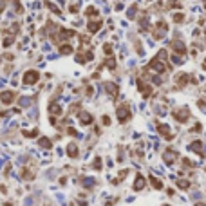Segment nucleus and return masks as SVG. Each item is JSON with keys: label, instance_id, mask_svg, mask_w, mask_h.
Listing matches in <instances>:
<instances>
[{"label": "nucleus", "instance_id": "nucleus-8", "mask_svg": "<svg viewBox=\"0 0 206 206\" xmlns=\"http://www.w3.org/2000/svg\"><path fill=\"white\" fill-rule=\"evenodd\" d=\"M143 186H145V177L138 176V179H136V183H134V190L138 192V190H141Z\"/></svg>", "mask_w": 206, "mask_h": 206}, {"label": "nucleus", "instance_id": "nucleus-11", "mask_svg": "<svg viewBox=\"0 0 206 206\" xmlns=\"http://www.w3.org/2000/svg\"><path fill=\"white\" fill-rule=\"evenodd\" d=\"M150 181H152V186H154L155 190H161V188H163V183L159 181V179H157V177L152 176V177H150Z\"/></svg>", "mask_w": 206, "mask_h": 206}, {"label": "nucleus", "instance_id": "nucleus-5", "mask_svg": "<svg viewBox=\"0 0 206 206\" xmlns=\"http://www.w3.org/2000/svg\"><path fill=\"white\" fill-rule=\"evenodd\" d=\"M172 47H174V51H176L177 54H184V52H186L184 44L183 42H179V40H174V42H172Z\"/></svg>", "mask_w": 206, "mask_h": 206}, {"label": "nucleus", "instance_id": "nucleus-12", "mask_svg": "<svg viewBox=\"0 0 206 206\" xmlns=\"http://www.w3.org/2000/svg\"><path fill=\"white\" fill-rule=\"evenodd\" d=\"M67 154L71 155V157H78V147H76V145H69Z\"/></svg>", "mask_w": 206, "mask_h": 206}, {"label": "nucleus", "instance_id": "nucleus-27", "mask_svg": "<svg viewBox=\"0 0 206 206\" xmlns=\"http://www.w3.org/2000/svg\"><path fill=\"white\" fill-rule=\"evenodd\" d=\"M165 206H166V204H165Z\"/></svg>", "mask_w": 206, "mask_h": 206}, {"label": "nucleus", "instance_id": "nucleus-18", "mask_svg": "<svg viewBox=\"0 0 206 206\" xmlns=\"http://www.w3.org/2000/svg\"><path fill=\"white\" fill-rule=\"evenodd\" d=\"M49 111H51V114H62V109H60V107H56L54 103L49 107Z\"/></svg>", "mask_w": 206, "mask_h": 206}, {"label": "nucleus", "instance_id": "nucleus-10", "mask_svg": "<svg viewBox=\"0 0 206 206\" xmlns=\"http://www.w3.org/2000/svg\"><path fill=\"white\" fill-rule=\"evenodd\" d=\"M13 98H15V92H4V94H2V101L8 105V103H11Z\"/></svg>", "mask_w": 206, "mask_h": 206}, {"label": "nucleus", "instance_id": "nucleus-21", "mask_svg": "<svg viewBox=\"0 0 206 206\" xmlns=\"http://www.w3.org/2000/svg\"><path fill=\"white\" fill-rule=\"evenodd\" d=\"M105 65L109 67V69H114V67H116V62H114V60H107V63H105Z\"/></svg>", "mask_w": 206, "mask_h": 206}, {"label": "nucleus", "instance_id": "nucleus-6", "mask_svg": "<svg viewBox=\"0 0 206 206\" xmlns=\"http://www.w3.org/2000/svg\"><path fill=\"white\" fill-rule=\"evenodd\" d=\"M163 159H165V163H172L177 159V152H174V150H166L165 152V155H163Z\"/></svg>", "mask_w": 206, "mask_h": 206}, {"label": "nucleus", "instance_id": "nucleus-19", "mask_svg": "<svg viewBox=\"0 0 206 206\" xmlns=\"http://www.w3.org/2000/svg\"><path fill=\"white\" fill-rule=\"evenodd\" d=\"M89 16H96L98 15V11H96V8H87V11H85Z\"/></svg>", "mask_w": 206, "mask_h": 206}, {"label": "nucleus", "instance_id": "nucleus-26", "mask_svg": "<svg viewBox=\"0 0 206 206\" xmlns=\"http://www.w3.org/2000/svg\"><path fill=\"white\" fill-rule=\"evenodd\" d=\"M80 206H87V204H85V203H81V204H80Z\"/></svg>", "mask_w": 206, "mask_h": 206}, {"label": "nucleus", "instance_id": "nucleus-24", "mask_svg": "<svg viewBox=\"0 0 206 206\" xmlns=\"http://www.w3.org/2000/svg\"><path fill=\"white\" fill-rule=\"evenodd\" d=\"M203 69H204V71H206V60H204V63H203Z\"/></svg>", "mask_w": 206, "mask_h": 206}, {"label": "nucleus", "instance_id": "nucleus-17", "mask_svg": "<svg viewBox=\"0 0 206 206\" xmlns=\"http://www.w3.org/2000/svg\"><path fill=\"white\" fill-rule=\"evenodd\" d=\"M40 147H44V148H51V141L47 139V138H42V139H40Z\"/></svg>", "mask_w": 206, "mask_h": 206}, {"label": "nucleus", "instance_id": "nucleus-28", "mask_svg": "<svg viewBox=\"0 0 206 206\" xmlns=\"http://www.w3.org/2000/svg\"><path fill=\"white\" fill-rule=\"evenodd\" d=\"M204 2H206V0H204Z\"/></svg>", "mask_w": 206, "mask_h": 206}, {"label": "nucleus", "instance_id": "nucleus-25", "mask_svg": "<svg viewBox=\"0 0 206 206\" xmlns=\"http://www.w3.org/2000/svg\"><path fill=\"white\" fill-rule=\"evenodd\" d=\"M195 206H206V204H203V203H199V204H195Z\"/></svg>", "mask_w": 206, "mask_h": 206}, {"label": "nucleus", "instance_id": "nucleus-2", "mask_svg": "<svg viewBox=\"0 0 206 206\" xmlns=\"http://www.w3.org/2000/svg\"><path fill=\"white\" fill-rule=\"evenodd\" d=\"M166 29H168V25H166L165 22H157V27H155V33H154V36L161 40V38L165 36V33H166Z\"/></svg>", "mask_w": 206, "mask_h": 206}, {"label": "nucleus", "instance_id": "nucleus-13", "mask_svg": "<svg viewBox=\"0 0 206 206\" xmlns=\"http://www.w3.org/2000/svg\"><path fill=\"white\" fill-rule=\"evenodd\" d=\"M87 27H89V31H90V33H96V31L101 27V22H90Z\"/></svg>", "mask_w": 206, "mask_h": 206}, {"label": "nucleus", "instance_id": "nucleus-15", "mask_svg": "<svg viewBox=\"0 0 206 206\" xmlns=\"http://www.w3.org/2000/svg\"><path fill=\"white\" fill-rule=\"evenodd\" d=\"M60 52H62V54H71V52H73V47H71V45H62V47H60Z\"/></svg>", "mask_w": 206, "mask_h": 206}, {"label": "nucleus", "instance_id": "nucleus-23", "mask_svg": "<svg viewBox=\"0 0 206 206\" xmlns=\"http://www.w3.org/2000/svg\"><path fill=\"white\" fill-rule=\"evenodd\" d=\"M103 49H105V52H107V54H111V52H112V45H111V44H105V47H103Z\"/></svg>", "mask_w": 206, "mask_h": 206}, {"label": "nucleus", "instance_id": "nucleus-14", "mask_svg": "<svg viewBox=\"0 0 206 206\" xmlns=\"http://www.w3.org/2000/svg\"><path fill=\"white\" fill-rule=\"evenodd\" d=\"M159 132H161L165 138H168V139L172 138V136H170V128H168L166 125H159Z\"/></svg>", "mask_w": 206, "mask_h": 206}, {"label": "nucleus", "instance_id": "nucleus-9", "mask_svg": "<svg viewBox=\"0 0 206 206\" xmlns=\"http://www.w3.org/2000/svg\"><path fill=\"white\" fill-rule=\"evenodd\" d=\"M201 147H203V143L201 141H193L190 145V148L193 150V152H197V154H203V150H201Z\"/></svg>", "mask_w": 206, "mask_h": 206}, {"label": "nucleus", "instance_id": "nucleus-16", "mask_svg": "<svg viewBox=\"0 0 206 206\" xmlns=\"http://www.w3.org/2000/svg\"><path fill=\"white\" fill-rule=\"evenodd\" d=\"M105 87L109 89V92H111V94H118V87H116L114 83H105Z\"/></svg>", "mask_w": 206, "mask_h": 206}, {"label": "nucleus", "instance_id": "nucleus-1", "mask_svg": "<svg viewBox=\"0 0 206 206\" xmlns=\"http://www.w3.org/2000/svg\"><path fill=\"white\" fill-rule=\"evenodd\" d=\"M38 80H40L38 71H27L25 76H24V83H25V85H33V83H36Z\"/></svg>", "mask_w": 206, "mask_h": 206}, {"label": "nucleus", "instance_id": "nucleus-4", "mask_svg": "<svg viewBox=\"0 0 206 206\" xmlns=\"http://www.w3.org/2000/svg\"><path fill=\"white\" fill-rule=\"evenodd\" d=\"M188 116H190L188 109H183V111H177V112H174V118H176L177 121H186V119H188Z\"/></svg>", "mask_w": 206, "mask_h": 206}, {"label": "nucleus", "instance_id": "nucleus-3", "mask_svg": "<svg viewBox=\"0 0 206 206\" xmlns=\"http://www.w3.org/2000/svg\"><path fill=\"white\" fill-rule=\"evenodd\" d=\"M118 118H119L121 123H125L127 119L130 118V109H128V107H119L118 109Z\"/></svg>", "mask_w": 206, "mask_h": 206}, {"label": "nucleus", "instance_id": "nucleus-20", "mask_svg": "<svg viewBox=\"0 0 206 206\" xmlns=\"http://www.w3.org/2000/svg\"><path fill=\"white\" fill-rule=\"evenodd\" d=\"M183 20H184V15H181V13L174 15V22H183Z\"/></svg>", "mask_w": 206, "mask_h": 206}, {"label": "nucleus", "instance_id": "nucleus-7", "mask_svg": "<svg viewBox=\"0 0 206 206\" xmlns=\"http://www.w3.org/2000/svg\"><path fill=\"white\" fill-rule=\"evenodd\" d=\"M80 121L83 125H90L92 123V114H89V112H81L80 114Z\"/></svg>", "mask_w": 206, "mask_h": 206}, {"label": "nucleus", "instance_id": "nucleus-22", "mask_svg": "<svg viewBox=\"0 0 206 206\" xmlns=\"http://www.w3.org/2000/svg\"><path fill=\"white\" fill-rule=\"evenodd\" d=\"M179 188H188V186H190V183H188V181H179Z\"/></svg>", "mask_w": 206, "mask_h": 206}]
</instances>
